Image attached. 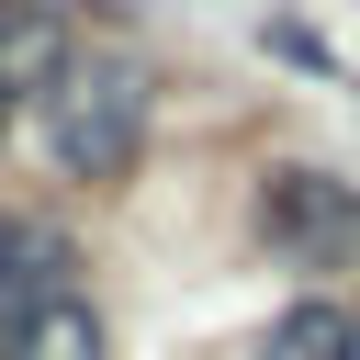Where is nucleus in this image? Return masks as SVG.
<instances>
[{"label":"nucleus","instance_id":"obj_1","mask_svg":"<svg viewBox=\"0 0 360 360\" xmlns=\"http://www.w3.org/2000/svg\"><path fill=\"white\" fill-rule=\"evenodd\" d=\"M34 124H45V158H56L79 191H112V180H135V158H146L158 90H146L135 56H68L56 90L34 101Z\"/></svg>","mask_w":360,"mask_h":360},{"label":"nucleus","instance_id":"obj_2","mask_svg":"<svg viewBox=\"0 0 360 360\" xmlns=\"http://www.w3.org/2000/svg\"><path fill=\"white\" fill-rule=\"evenodd\" d=\"M259 248L281 270H349L360 259V180H338V169H270L259 180Z\"/></svg>","mask_w":360,"mask_h":360},{"label":"nucleus","instance_id":"obj_3","mask_svg":"<svg viewBox=\"0 0 360 360\" xmlns=\"http://www.w3.org/2000/svg\"><path fill=\"white\" fill-rule=\"evenodd\" d=\"M68 56H79V45H68L56 0H0V90H11V101H45Z\"/></svg>","mask_w":360,"mask_h":360},{"label":"nucleus","instance_id":"obj_4","mask_svg":"<svg viewBox=\"0 0 360 360\" xmlns=\"http://www.w3.org/2000/svg\"><path fill=\"white\" fill-rule=\"evenodd\" d=\"M259 360H360V304H338V292H292V304L270 315Z\"/></svg>","mask_w":360,"mask_h":360},{"label":"nucleus","instance_id":"obj_5","mask_svg":"<svg viewBox=\"0 0 360 360\" xmlns=\"http://www.w3.org/2000/svg\"><path fill=\"white\" fill-rule=\"evenodd\" d=\"M0 360H112V338H101L90 292H56V304H34V315L0 338Z\"/></svg>","mask_w":360,"mask_h":360},{"label":"nucleus","instance_id":"obj_6","mask_svg":"<svg viewBox=\"0 0 360 360\" xmlns=\"http://www.w3.org/2000/svg\"><path fill=\"white\" fill-rule=\"evenodd\" d=\"M270 56H281V68H315V79L338 68V56H326V34H304V22H270Z\"/></svg>","mask_w":360,"mask_h":360},{"label":"nucleus","instance_id":"obj_7","mask_svg":"<svg viewBox=\"0 0 360 360\" xmlns=\"http://www.w3.org/2000/svg\"><path fill=\"white\" fill-rule=\"evenodd\" d=\"M11 124H22V101H11V90H0V146H11Z\"/></svg>","mask_w":360,"mask_h":360},{"label":"nucleus","instance_id":"obj_8","mask_svg":"<svg viewBox=\"0 0 360 360\" xmlns=\"http://www.w3.org/2000/svg\"><path fill=\"white\" fill-rule=\"evenodd\" d=\"M0 326H11V315H0Z\"/></svg>","mask_w":360,"mask_h":360}]
</instances>
